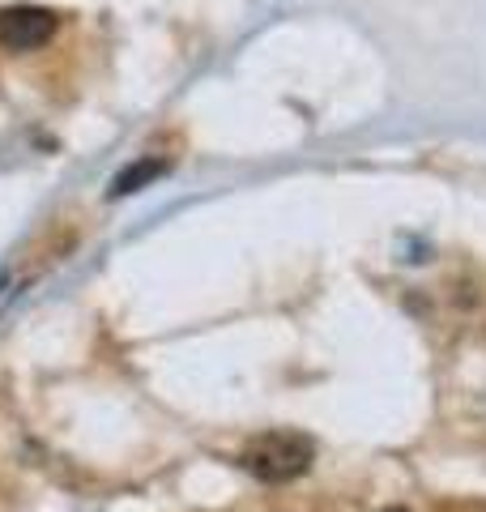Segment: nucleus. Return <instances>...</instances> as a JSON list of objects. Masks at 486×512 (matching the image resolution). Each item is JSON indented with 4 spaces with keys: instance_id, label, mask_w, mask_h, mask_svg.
Here are the masks:
<instances>
[{
    "instance_id": "f257e3e1",
    "label": "nucleus",
    "mask_w": 486,
    "mask_h": 512,
    "mask_svg": "<svg viewBox=\"0 0 486 512\" xmlns=\"http://www.w3.org/2000/svg\"><path fill=\"white\" fill-rule=\"evenodd\" d=\"M243 470L261 483H290V478H303L316 461V444L303 431H265L256 436L248 448L239 453Z\"/></svg>"
},
{
    "instance_id": "f03ea898",
    "label": "nucleus",
    "mask_w": 486,
    "mask_h": 512,
    "mask_svg": "<svg viewBox=\"0 0 486 512\" xmlns=\"http://www.w3.org/2000/svg\"><path fill=\"white\" fill-rule=\"evenodd\" d=\"M56 35V13L43 5H9L0 9V47L5 52H35Z\"/></svg>"
},
{
    "instance_id": "7ed1b4c3",
    "label": "nucleus",
    "mask_w": 486,
    "mask_h": 512,
    "mask_svg": "<svg viewBox=\"0 0 486 512\" xmlns=\"http://www.w3.org/2000/svg\"><path fill=\"white\" fill-rule=\"evenodd\" d=\"M158 175H167V163H154V158H141V163L124 167V171L116 175V180H111L107 197H128V192H137V188H145V184H154Z\"/></svg>"
},
{
    "instance_id": "20e7f679",
    "label": "nucleus",
    "mask_w": 486,
    "mask_h": 512,
    "mask_svg": "<svg viewBox=\"0 0 486 512\" xmlns=\"http://www.w3.org/2000/svg\"><path fill=\"white\" fill-rule=\"evenodd\" d=\"M376 512H410V508H401V504H388V508H376Z\"/></svg>"
}]
</instances>
